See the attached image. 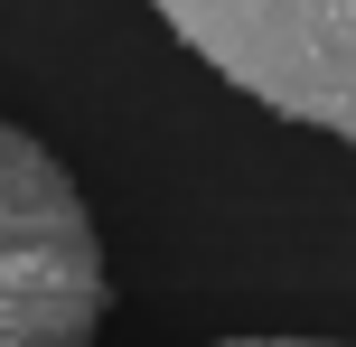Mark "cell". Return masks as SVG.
<instances>
[{
  "label": "cell",
  "mask_w": 356,
  "mask_h": 347,
  "mask_svg": "<svg viewBox=\"0 0 356 347\" xmlns=\"http://www.w3.org/2000/svg\"><path fill=\"white\" fill-rule=\"evenodd\" d=\"M225 85L356 141V0H150Z\"/></svg>",
  "instance_id": "cell-1"
},
{
  "label": "cell",
  "mask_w": 356,
  "mask_h": 347,
  "mask_svg": "<svg viewBox=\"0 0 356 347\" xmlns=\"http://www.w3.org/2000/svg\"><path fill=\"white\" fill-rule=\"evenodd\" d=\"M104 310L94 225L56 160L10 131L0 141V347H85Z\"/></svg>",
  "instance_id": "cell-2"
},
{
  "label": "cell",
  "mask_w": 356,
  "mask_h": 347,
  "mask_svg": "<svg viewBox=\"0 0 356 347\" xmlns=\"http://www.w3.org/2000/svg\"><path fill=\"white\" fill-rule=\"evenodd\" d=\"M225 347H338V338H225Z\"/></svg>",
  "instance_id": "cell-3"
}]
</instances>
